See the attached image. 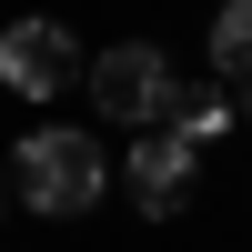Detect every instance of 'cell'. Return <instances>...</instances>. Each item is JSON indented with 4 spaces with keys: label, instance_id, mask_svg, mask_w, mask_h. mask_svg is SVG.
<instances>
[{
    "label": "cell",
    "instance_id": "obj_1",
    "mask_svg": "<svg viewBox=\"0 0 252 252\" xmlns=\"http://www.w3.org/2000/svg\"><path fill=\"white\" fill-rule=\"evenodd\" d=\"M0 172H10V192L31 202L40 222H81L101 192H111V152H101L81 121H40V131H20L10 152H0Z\"/></svg>",
    "mask_w": 252,
    "mask_h": 252
},
{
    "label": "cell",
    "instance_id": "obj_2",
    "mask_svg": "<svg viewBox=\"0 0 252 252\" xmlns=\"http://www.w3.org/2000/svg\"><path fill=\"white\" fill-rule=\"evenodd\" d=\"M81 91H91V111L121 121V131H161L172 101H182V71H172L161 40H111V51L81 61Z\"/></svg>",
    "mask_w": 252,
    "mask_h": 252
},
{
    "label": "cell",
    "instance_id": "obj_3",
    "mask_svg": "<svg viewBox=\"0 0 252 252\" xmlns=\"http://www.w3.org/2000/svg\"><path fill=\"white\" fill-rule=\"evenodd\" d=\"M81 61H91V51H81L61 20L31 10V20H10V31H0V91H20V101H40V111H51V101L81 81Z\"/></svg>",
    "mask_w": 252,
    "mask_h": 252
},
{
    "label": "cell",
    "instance_id": "obj_4",
    "mask_svg": "<svg viewBox=\"0 0 252 252\" xmlns=\"http://www.w3.org/2000/svg\"><path fill=\"white\" fill-rule=\"evenodd\" d=\"M192 182H202V161L182 152L172 131H131V161H121V192H131V212L182 222V212H192Z\"/></svg>",
    "mask_w": 252,
    "mask_h": 252
},
{
    "label": "cell",
    "instance_id": "obj_5",
    "mask_svg": "<svg viewBox=\"0 0 252 252\" xmlns=\"http://www.w3.org/2000/svg\"><path fill=\"white\" fill-rule=\"evenodd\" d=\"M232 121H242V111H232V91H222V81H202V91H192V81H182V101H172V121H161V131H172L182 152L202 161V141H222V131H232Z\"/></svg>",
    "mask_w": 252,
    "mask_h": 252
},
{
    "label": "cell",
    "instance_id": "obj_6",
    "mask_svg": "<svg viewBox=\"0 0 252 252\" xmlns=\"http://www.w3.org/2000/svg\"><path fill=\"white\" fill-rule=\"evenodd\" d=\"M252 71V0H222L212 10V81H242Z\"/></svg>",
    "mask_w": 252,
    "mask_h": 252
},
{
    "label": "cell",
    "instance_id": "obj_7",
    "mask_svg": "<svg viewBox=\"0 0 252 252\" xmlns=\"http://www.w3.org/2000/svg\"><path fill=\"white\" fill-rule=\"evenodd\" d=\"M232 111H252V71H242V101H232Z\"/></svg>",
    "mask_w": 252,
    "mask_h": 252
},
{
    "label": "cell",
    "instance_id": "obj_8",
    "mask_svg": "<svg viewBox=\"0 0 252 252\" xmlns=\"http://www.w3.org/2000/svg\"><path fill=\"white\" fill-rule=\"evenodd\" d=\"M0 202H10V172H0Z\"/></svg>",
    "mask_w": 252,
    "mask_h": 252
}]
</instances>
